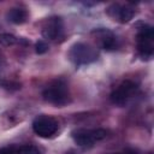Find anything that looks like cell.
Instances as JSON below:
<instances>
[{"instance_id": "cell-16", "label": "cell", "mask_w": 154, "mask_h": 154, "mask_svg": "<svg viewBox=\"0 0 154 154\" xmlns=\"http://www.w3.org/2000/svg\"><path fill=\"white\" fill-rule=\"evenodd\" d=\"M113 154H119V153H113Z\"/></svg>"}, {"instance_id": "cell-2", "label": "cell", "mask_w": 154, "mask_h": 154, "mask_svg": "<svg viewBox=\"0 0 154 154\" xmlns=\"http://www.w3.org/2000/svg\"><path fill=\"white\" fill-rule=\"evenodd\" d=\"M69 58L76 66H81L95 61L97 59V52L89 45L77 42L70 48Z\"/></svg>"}, {"instance_id": "cell-1", "label": "cell", "mask_w": 154, "mask_h": 154, "mask_svg": "<svg viewBox=\"0 0 154 154\" xmlns=\"http://www.w3.org/2000/svg\"><path fill=\"white\" fill-rule=\"evenodd\" d=\"M42 95L46 101L55 106H64L70 101L69 88L63 81H54L53 83L47 85Z\"/></svg>"}, {"instance_id": "cell-3", "label": "cell", "mask_w": 154, "mask_h": 154, "mask_svg": "<svg viewBox=\"0 0 154 154\" xmlns=\"http://www.w3.org/2000/svg\"><path fill=\"white\" fill-rule=\"evenodd\" d=\"M153 37H154L153 26L142 23L138 26V31H137V49L142 58H152L154 52Z\"/></svg>"}, {"instance_id": "cell-9", "label": "cell", "mask_w": 154, "mask_h": 154, "mask_svg": "<svg viewBox=\"0 0 154 154\" xmlns=\"http://www.w3.org/2000/svg\"><path fill=\"white\" fill-rule=\"evenodd\" d=\"M94 34H96L101 48L107 51H113L118 47V38L107 29H99L94 31Z\"/></svg>"}, {"instance_id": "cell-13", "label": "cell", "mask_w": 154, "mask_h": 154, "mask_svg": "<svg viewBox=\"0 0 154 154\" xmlns=\"http://www.w3.org/2000/svg\"><path fill=\"white\" fill-rule=\"evenodd\" d=\"M47 51H48V45H47L45 41L40 40V41L36 42V45H35V52H36L37 54H43V53H46Z\"/></svg>"}, {"instance_id": "cell-7", "label": "cell", "mask_w": 154, "mask_h": 154, "mask_svg": "<svg viewBox=\"0 0 154 154\" xmlns=\"http://www.w3.org/2000/svg\"><path fill=\"white\" fill-rule=\"evenodd\" d=\"M107 13L114 20H118L120 23H128L135 16V8L130 5L113 4L107 8Z\"/></svg>"}, {"instance_id": "cell-8", "label": "cell", "mask_w": 154, "mask_h": 154, "mask_svg": "<svg viewBox=\"0 0 154 154\" xmlns=\"http://www.w3.org/2000/svg\"><path fill=\"white\" fill-rule=\"evenodd\" d=\"M42 35L49 40H58L63 36V22L59 17H51L42 28Z\"/></svg>"}, {"instance_id": "cell-14", "label": "cell", "mask_w": 154, "mask_h": 154, "mask_svg": "<svg viewBox=\"0 0 154 154\" xmlns=\"http://www.w3.org/2000/svg\"><path fill=\"white\" fill-rule=\"evenodd\" d=\"M1 85L8 90H17L20 88V84L17 83V82H8V81H4L1 82Z\"/></svg>"}, {"instance_id": "cell-4", "label": "cell", "mask_w": 154, "mask_h": 154, "mask_svg": "<svg viewBox=\"0 0 154 154\" xmlns=\"http://www.w3.org/2000/svg\"><path fill=\"white\" fill-rule=\"evenodd\" d=\"M59 129V123L55 118L46 114L37 116L32 122V130L34 132L42 137V138H51L53 137Z\"/></svg>"}, {"instance_id": "cell-12", "label": "cell", "mask_w": 154, "mask_h": 154, "mask_svg": "<svg viewBox=\"0 0 154 154\" xmlns=\"http://www.w3.org/2000/svg\"><path fill=\"white\" fill-rule=\"evenodd\" d=\"M17 154H41V153L34 146H23L17 149Z\"/></svg>"}, {"instance_id": "cell-15", "label": "cell", "mask_w": 154, "mask_h": 154, "mask_svg": "<svg viewBox=\"0 0 154 154\" xmlns=\"http://www.w3.org/2000/svg\"><path fill=\"white\" fill-rule=\"evenodd\" d=\"M0 154H17V148L14 146H7L0 149Z\"/></svg>"}, {"instance_id": "cell-10", "label": "cell", "mask_w": 154, "mask_h": 154, "mask_svg": "<svg viewBox=\"0 0 154 154\" xmlns=\"http://www.w3.org/2000/svg\"><path fill=\"white\" fill-rule=\"evenodd\" d=\"M28 11L23 7H13L7 12V19L8 22L13 24H23L28 19Z\"/></svg>"}, {"instance_id": "cell-6", "label": "cell", "mask_w": 154, "mask_h": 154, "mask_svg": "<svg viewBox=\"0 0 154 154\" xmlns=\"http://www.w3.org/2000/svg\"><path fill=\"white\" fill-rule=\"evenodd\" d=\"M137 89V85L135 82L132 81H124L122 82L112 93H111V101L114 103V105H118V106H122L124 103H126V101L131 97V95L136 91Z\"/></svg>"}, {"instance_id": "cell-5", "label": "cell", "mask_w": 154, "mask_h": 154, "mask_svg": "<svg viewBox=\"0 0 154 154\" xmlns=\"http://www.w3.org/2000/svg\"><path fill=\"white\" fill-rule=\"evenodd\" d=\"M71 135L76 144L84 147L106 138L107 131L105 129H78L72 131Z\"/></svg>"}, {"instance_id": "cell-11", "label": "cell", "mask_w": 154, "mask_h": 154, "mask_svg": "<svg viewBox=\"0 0 154 154\" xmlns=\"http://www.w3.org/2000/svg\"><path fill=\"white\" fill-rule=\"evenodd\" d=\"M17 42H18V38L14 35H12L10 32H2V34H0V43L2 46L8 47V46H13Z\"/></svg>"}]
</instances>
